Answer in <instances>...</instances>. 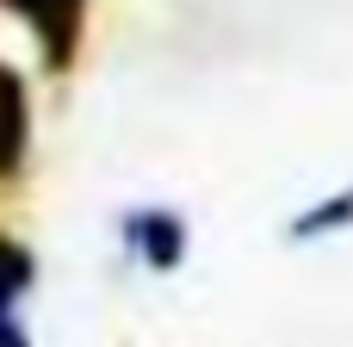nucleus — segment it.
<instances>
[{
	"label": "nucleus",
	"instance_id": "f257e3e1",
	"mask_svg": "<svg viewBox=\"0 0 353 347\" xmlns=\"http://www.w3.org/2000/svg\"><path fill=\"white\" fill-rule=\"evenodd\" d=\"M87 6L93 0H0V12H12L31 31V43H37V56H43L50 75L74 68L81 37H87Z\"/></svg>",
	"mask_w": 353,
	"mask_h": 347
},
{
	"label": "nucleus",
	"instance_id": "f03ea898",
	"mask_svg": "<svg viewBox=\"0 0 353 347\" xmlns=\"http://www.w3.org/2000/svg\"><path fill=\"white\" fill-rule=\"evenodd\" d=\"M124 248L143 273H174L192 248L186 236V217L168 211V205H143V211H124Z\"/></svg>",
	"mask_w": 353,
	"mask_h": 347
},
{
	"label": "nucleus",
	"instance_id": "7ed1b4c3",
	"mask_svg": "<svg viewBox=\"0 0 353 347\" xmlns=\"http://www.w3.org/2000/svg\"><path fill=\"white\" fill-rule=\"evenodd\" d=\"M31 161V93L25 75L0 56V186H12Z\"/></svg>",
	"mask_w": 353,
	"mask_h": 347
},
{
	"label": "nucleus",
	"instance_id": "20e7f679",
	"mask_svg": "<svg viewBox=\"0 0 353 347\" xmlns=\"http://www.w3.org/2000/svg\"><path fill=\"white\" fill-rule=\"evenodd\" d=\"M37 286V255L12 236H0V335L19 329V298Z\"/></svg>",
	"mask_w": 353,
	"mask_h": 347
},
{
	"label": "nucleus",
	"instance_id": "39448f33",
	"mask_svg": "<svg viewBox=\"0 0 353 347\" xmlns=\"http://www.w3.org/2000/svg\"><path fill=\"white\" fill-rule=\"evenodd\" d=\"M341 230H353V186L329 192V199H316V205H304V211L285 224L292 242H323V236H341Z\"/></svg>",
	"mask_w": 353,
	"mask_h": 347
}]
</instances>
